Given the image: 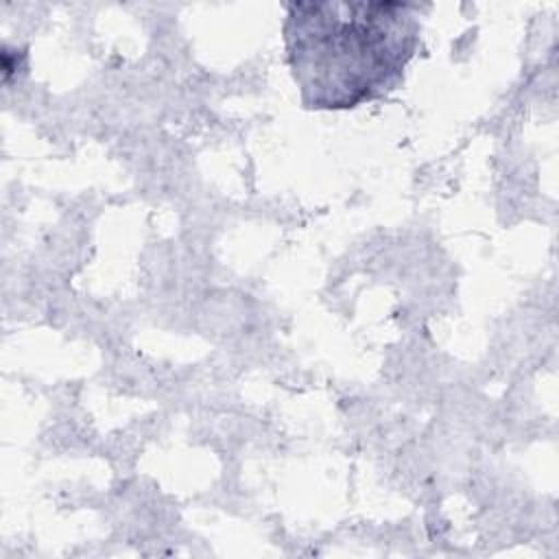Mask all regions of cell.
Instances as JSON below:
<instances>
[{"instance_id": "obj_1", "label": "cell", "mask_w": 559, "mask_h": 559, "mask_svg": "<svg viewBox=\"0 0 559 559\" xmlns=\"http://www.w3.org/2000/svg\"><path fill=\"white\" fill-rule=\"evenodd\" d=\"M284 9L286 63L306 109L341 111L389 96L419 46L417 4L310 0Z\"/></svg>"}]
</instances>
